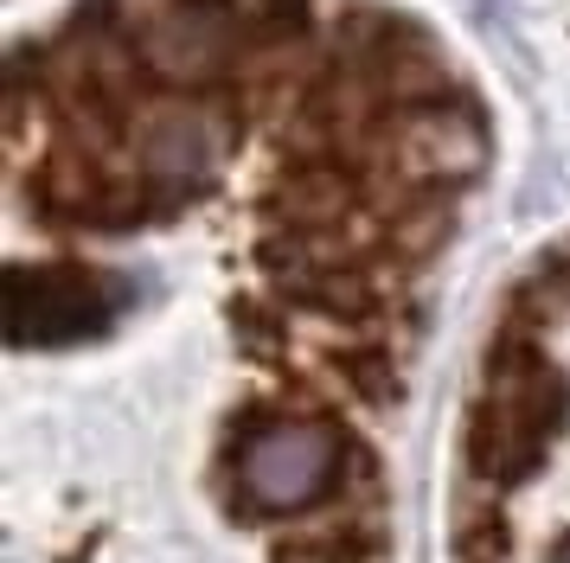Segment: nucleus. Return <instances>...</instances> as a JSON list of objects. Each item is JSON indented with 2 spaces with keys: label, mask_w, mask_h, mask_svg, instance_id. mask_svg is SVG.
Masks as SVG:
<instances>
[{
  "label": "nucleus",
  "mask_w": 570,
  "mask_h": 563,
  "mask_svg": "<svg viewBox=\"0 0 570 563\" xmlns=\"http://www.w3.org/2000/svg\"><path fill=\"white\" fill-rule=\"evenodd\" d=\"M539 563H570V532H551L539 544Z\"/></svg>",
  "instance_id": "7ed1b4c3"
},
{
  "label": "nucleus",
  "mask_w": 570,
  "mask_h": 563,
  "mask_svg": "<svg viewBox=\"0 0 570 563\" xmlns=\"http://www.w3.org/2000/svg\"><path fill=\"white\" fill-rule=\"evenodd\" d=\"M129 302V282L90 263H13L7 269V333L13 346H78L104 333Z\"/></svg>",
  "instance_id": "f03ea898"
},
{
  "label": "nucleus",
  "mask_w": 570,
  "mask_h": 563,
  "mask_svg": "<svg viewBox=\"0 0 570 563\" xmlns=\"http://www.w3.org/2000/svg\"><path fill=\"white\" fill-rule=\"evenodd\" d=\"M360 435L340 416L302 404V378H283L232 416L218 442V500L232 518H288L346 493Z\"/></svg>",
  "instance_id": "f257e3e1"
}]
</instances>
